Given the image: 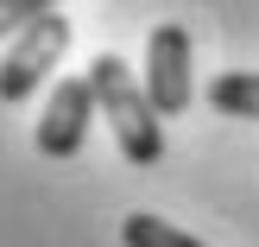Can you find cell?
<instances>
[{"label": "cell", "mask_w": 259, "mask_h": 247, "mask_svg": "<svg viewBox=\"0 0 259 247\" xmlns=\"http://www.w3.org/2000/svg\"><path fill=\"white\" fill-rule=\"evenodd\" d=\"M209 108L228 121H259V70H222L209 83Z\"/></svg>", "instance_id": "obj_5"}, {"label": "cell", "mask_w": 259, "mask_h": 247, "mask_svg": "<svg viewBox=\"0 0 259 247\" xmlns=\"http://www.w3.org/2000/svg\"><path fill=\"white\" fill-rule=\"evenodd\" d=\"M120 241H126V247H202L196 235L158 222V216H126V222H120Z\"/></svg>", "instance_id": "obj_6"}, {"label": "cell", "mask_w": 259, "mask_h": 247, "mask_svg": "<svg viewBox=\"0 0 259 247\" xmlns=\"http://www.w3.org/2000/svg\"><path fill=\"white\" fill-rule=\"evenodd\" d=\"M146 101L158 108V121H171L196 101V45L177 19L152 25L146 38Z\"/></svg>", "instance_id": "obj_3"}, {"label": "cell", "mask_w": 259, "mask_h": 247, "mask_svg": "<svg viewBox=\"0 0 259 247\" xmlns=\"http://www.w3.org/2000/svg\"><path fill=\"white\" fill-rule=\"evenodd\" d=\"M63 51H70V19H63V13L32 19V25L7 45V57H0V101H7V108L32 101L38 89H45V76L63 63Z\"/></svg>", "instance_id": "obj_2"}, {"label": "cell", "mask_w": 259, "mask_h": 247, "mask_svg": "<svg viewBox=\"0 0 259 247\" xmlns=\"http://www.w3.org/2000/svg\"><path fill=\"white\" fill-rule=\"evenodd\" d=\"M45 13H57V0H0V38H7V32H25V25L45 19Z\"/></svg>", "instance_id": "obj_7"}, {"label": "cell", "mask_w": 259, "mask_h": 247, "mask_svg": "<svg viewBox=\"0 0 259 247\" xmlns=\"http://www.w3.org/2000/svg\"><path fill=\"white\" fill-rule=\"evenodd\" d=\"M89 89H95V108L108 114L114 127V146H120L126 165H158L164 159V127H158V108L146 101V83L126 70V57L101 51L89 63Z\"/></svg>", "instance_id": "obj_1"}, {"label": "cell", "mask_w": 259, "mask_h": 247, "mask_svg": "<svg viewBox=\"0 0 259 247\" xmlns=\"http://www.w3.org/2000/svg\"><path fill=\"white\" fill-rule=\"evenodd\" d=\"M89 121H95V89H89V76H63V83L51 89L38 127H32V146L45 152V159H76L82 139H89Z\"/></svg>", "instance_id": "obj_4"}]
</instances>
